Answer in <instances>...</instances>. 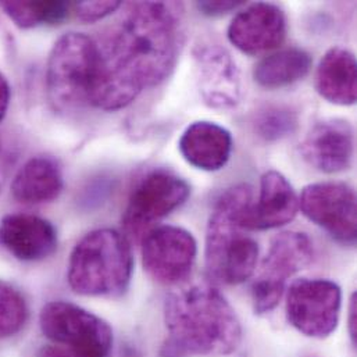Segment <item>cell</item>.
<instances>
[{"label": "cell", "mask_w": 357, "mask_h": 357, "mask_svg": "<svg viewBox=\"0 0 357 357\" xmlns=\"http://www.w3.org/2000/svg\"><path fill=\"white\" fill-rule=\"evenodd\" d=\"M183 4L138 1L96 40L98 66L89 103L106 112L131 105L174 70L183 38Z\"/></svg>", "instance_id": "cell-1"}, {"label": "cell", "mask_w": 357, "mask_h": 357, "mask_svg": "<svg viewBox=\"0 0 357 357\" xmlns=\"http://www.w3.org/2000/svg\"><path fill=\"white\" fill-rule=\"evenodd\" d=\"M169 338L160 357H220L234 354L242 327L224 295L208 284L170 294L165 305Z\"/></svg>", "instance_id": "cell-2"}, {"label": "cell", "mask_w": 357, "mask_h": 357, "mask_svg": "<svg viewBox=\"0 0 357 357\" xmlns=\"http://www.w3.org/2000/svg\"><path fill=\"white\" fill-rule=\"evenodd\" d=\"M252 202L253 189L249 183L231 186L217 199L207 224L204 248L206 270L215 282L238 285L256 270L259 245L243 227Z\"/></svg>", "instance_id": "cell-3"}, {"label": "cell", "mask_w": 357, "mask_h": 357, "mask_svg": "<svg viewBox=\"0 0 357 357\" xmlns=\"http://www.w3.org/2000/svg\"><path fill=\"white\" fill-rule=\"evenodd\" d=\"M134 257L127 236L112 228L91 231L74 246L67 280L82 296H120L131 282Z\"/></svg>", "instance_id": "cell-4"}, {"label": "cell", "mask_w": 357, "mask_h": 357, "mask_svg": "<svg viewBox=\"0 0 357 357\" xmlns=\"http://www.w3.org/2000/svg\"><path fill=\"white\" fill-rule=\"evenodd\" d=\"M98 66L96 40L79 32L57 39L46 67V91L57 112H70L89 103Z\"/></svg>", "instance_id": "cell-5"}, {"label": "cell", "mask_w": 357, "mask_h": 357, "mask_svg": "<svg viewBox=\"0 0 357 357\" xmlns=\"http://www.w3.org/2000/svg\"><path fill=\"white\" fill-rule=\"evenodd\" d=\"M42 334L54 345L88 357H107L113 347L112 327L96 314L64 301L45 305L39 314Z\"/></svg>", "instance_id": "cell-6"}, {"label": "cell", "mask_w": 357, "mask_h": 357, "mask_svg": "<svg viewBox=\"0 0 357 357\" xmlns=\"http://www.w3.org/2000/svg\"><path fill=\"white\" fill-rule=\"evenodd\" d=\"M313 260V243L306 234L287 231L278 234L261 263L252 285L253 309L257 314L270 313L280 303L287 281Z\"/></svg>", "instance_id": "cell-7"}, {"label": "cell", "mask_w": 357, "mask_h": 357, "mask_svg": "<svg viewBox=\"0 0 357 357\" xmlns=\"http://www.w3.org/2000/svg\"><path fill=\"white\" fill-rule=\"evenodd\" d=\"M190 195V186L177 174L159 169L139 181L132 190L123 215L126 234L138 241L156 222L182 206Z\"/></svg>", "instance_id": "cell-8"}, {"label": "cell", "mask_w": 357, "mask_h": 357, "mask_svg": "<svg viewBox=\"0 0 357 357\" xmlns=\"http://www.w3.org/2000/svg\"><path fill=\"white\" fill-rule=\"evenodd\" d=\"M342 294L328 280H296L287 296V319L301 334L324 340L338 327Z\"/></svg>", "instance_id": "cell-9"}, {"label": "cell", "mask_w": 357, "mask_h": 357, "mask_svg": "<svg viewBox=\"0 0 357 357\" xmlns=\"http://www.w3.org/2000/svg\"><path fill=\"white\" fill-rule=\"evenodd\" d=\"M299 207L312 222L340 243L356 242V193L348 183H310L301 193Z\"/></svg>", "instance_id": "cell-10"}, {"label": "cell", "mask_w": 357, "mask_h": 357, "mask_svg": "<svg viewBox=\"0 0 357 357\" xmlns=\"http://www.w3.org/2000/svg\"><path fill=\"white\" fill-rule=\"evenodd\" d=\"M197 243L193 235L176 225L152 228L142 241V263L146 273L160 284L177 285L195 266Z\"/></svg>", "instance_id": "cell-11"}, {"label": "cell", "mask_w": 357, "mask_h": 357, "mask_svg": "<svg viewBox=\"0 0 357 357\" xmlns=\"http://www.w3.org/2000/svg\"><path fill=\"white\" fill-rule=\"evenodd\" d=\"M199 92L211 109L235 107L242 96L239 68L231 53L218 43H202L195 47Z\"/></svg>", "instance_id": "cell-12"}, {"label": "cell", "mask_w": 357, "mask_h": 357, "mask_svg": "<svg viewBox=\"0 0 357 357\" xmlns=\"http://www.w3.org/2000/svg\"><path fill=\"white\" fill-rule=\"evenodd\" d=\"M227 35L242 53L259 54L273 50L285 40V13L273 3L250 4L232 18Z\"/></svg>", "instance_id": "cell-13"}, {"label": "cell", "mask_w": 357, "mask_h": 357, "mask_svg": "<svg viewBox=\"0 0 357 357\" xmlns=\"http://www.w3.org/2000/svg\"><path fill=\"white\" fill-rule=\"evenodd\" d=\"M301 153L309 166L335 174L351 167L355 155V131L342 119H330L316 124L301 145Z\"/></svg>", "instance_id": "cell-14"}, {"label": "cell", "mask_w": 357, "mask_h": 357, "mask_svg": "<svg viewBox=\"0 0 357 357\" xmlns=\"http://www.w3.org/2000/svg\"><path fill=\"white\" fill-rule=\"evenodd\" d=\"M54 225L32 214H8L0 220V246L20 261H40L57 250Z\"/></svg>", "instance_id": "cell-15"}, {"label": "cell", "mask_w": 357, "mask_h": 357, "mask_svg": "<svg viewBox=\"0 0 357 357\" xmlns=\"http://www.w3.org/2000/svg\"><path fill=\"white\" fill-rule=\"evenodd\" d=\"M299 210V197L291 182L275 170L266 172L260 178V192L243 217L248 231H264L291 222Z\"/></svg>", "instance_id": "cell-16"}, {"label": "cell", "mask_w": 357, "mask_h": 357, "mask_svg": "<svg viewBox=\"0 0 357 357\" xmlns=\"http://www.w3.org/2000/svg\"><path fill=\"white\" fill-rule=\"evenodd\" d=\"M178 148L190 166L203 172H218L228 163L234 141L224 127L211 121H196L181 135Z\"/></svg>", "instance_id": "cell-17"}, {"label": "cell", "mask_w": 357, "mask_h": 357, "mask_svg": "<svg viewBox=\"0 0 357 357\" xmlns=\"http://www.w3.org/2000/svg\"><path fill=\"white\" fill-rule=\"evenodd\" d=\"M316 89L321 98L340 106H352L357 98L355 54L344 47L330 49L319 63Z\"/></svg>", "instance_id": "cell-18"}, {"label": "cell", "mask_w": 357, "mask_h": 357, "mask_svg": "<svg viewBox=\"0 0 357 357\" xmlns=\"http://www.w3.org/2000/svg\"><path fill=\"white\" fill-rule=\"evenodd\" d=\"M63 190V174L59 163L49 156L29 159L15 174L11 193L24 204H42L56 200Z\"/></svg>", "instance_id": "cell-19"}, {"label": "cell", "mask_w": 357, "mask_h": 357, "mask_svg": "<svg viewBox=\"0 0 357 357\" xmlns=\"http://www.w3.org/2000/svg\"><path fill=\"white\" fill-rule=\"evenodd\" d=\"M312 63V56L302 49H282L261 59L253 68V78L266 89L285 88L303 79Z\"/></svg>", "instance_id": "cell-20"}, {"label": "cell", "mask_w": 357, "mask_h": 357, "mask_svg": "<svg viewBox=\"0 0 357 357\" xmlns=\"http://www.w3.org/2000/svg\"><path fill=\"white\" fill-rule=\"evenodd\" d=\"M0 8L20 28L54 25L67 18L71 3L66 1H1Z\"/></svg>", "instance_id": "cell-21"}, {"label": "cell", "mask_w": 357, "mask_h": 357, "mask_svg": "<svg viewBox=\"0 0 357 357\" xmlns=\"http://www.w3.org/2000/svg\"><path fill=\"white\" fill-rule=\"evenodd\" d=\"M299 124L296 112L287 106H264L253 119V128L257 137L267 142L281 141L291 137Z\"/></svg>", "instance_id": "cell-22"}, {"label": "cell", "mask_w": 357, "mask_h": 357, "mask_svg": "<svg viewBox=\"0 0 357 357\" xmlns=\"http://www.w3.org/2000/svg\"><path fill=\"white\" fill-rule=\"evenodd\" d=\"M28 320V305L13 284L0 280V340L17 335Z\"/></svg>", "instance_id": "cell-23"}, {"label": "cell", "mask_w": 357, "mask_h": 357, "mask_svg": "<svg viewBox=\"0 0 357 357\" xmlns=\"http://www.w3.org/2000/svg\"><path fill=\"white\" fill-rule=\"evenodd\" d=\"M121 6V1H78L71 4V10L81 21L96 22L113 14Z\"/></svg>", "instance_id": "cell-24"}, {"label": "cell", "mask_w": 357, "mask_h": 357, "mask_svg": "<svg viewBox=\"0 0 357 357\" xmlns=\"http://www.w3.org/2000/svg\"><path fill=\"white\" fill-rule=\"evenodd\" d=\"M241 6H243V1L228 0V1H197L196 3V7L199 11H202L206 15H211V17L227 14L229 11L239 8Z\"/></svg>", "instance_id": "cell-25"}, {"label": "cell", "mask_w": 357, "mask_h": 357, "mask_svg": "<svg viewBox=\"0 0 357 357\" xmlns=\"http://www.w3.org/2000/svg\"><path fill=\"white\" fill-rule=\"evenodd\" d=\"M39 357H88L74 349L66 348V347H60V345H47L43 347L39 352Z\"/></svg>", "instance_id": "cell-26"}, {"label": "cell", "mask_w": 357, "mask_h": 357, "mask_svg": "<svg viewBox=\"0 0 357 357\" xmlns=\"http://www.w3.org/2000/svg\"><path fill=\"white\" fill-rule=\"evenodd\" d=\"M10 98H11V91L10 85L6 79V77L0 73V123L4 120L8 106H10Z\"/></svg>", "instance_id": "cell-27"}, {"label": "cell", "mask_w": 357, "mask_h": 357, "mask_svg": "<svg viewBox=\"0 0 357 357\" xmlns=\"http://www.w3.org/2000/svg\"><path fill=\"white\" fill-rule=\"evenodd\" d=\"M356 294L351 296L349 309H348V326H349V335L352 344L356 345Z\"/></svg>", "instance_id": "cell-28"}]
</instances>
